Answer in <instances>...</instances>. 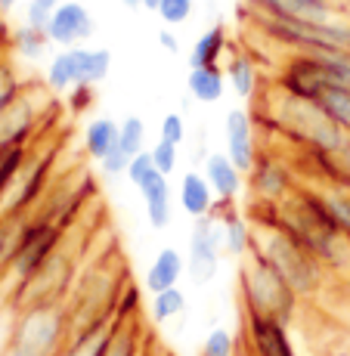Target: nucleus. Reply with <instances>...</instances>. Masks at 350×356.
Wrapping results in <instances>:
<instances>
[{"mask_svg": "<svg viewBox=\"0 0 350 356\" xmlns=\"http://www.w3.org/2000/svg\"><path fill=\"white\" fill-rule=\"evenodd\" d=\"M90 195H93L90 177H68V180L56 183V186L50 183L38 211L44 217H50L53 223H59L63 229H68L74 223V217L81 214V208L90 202Z\"/></svg>", "mask_w": 350, "mask_h": 356, "instance_id": "11", "label": "nucleus"}, {"mask_svg": "<svg viewBox=\"0 0 350 356\" xmlns=\"http://www.w3.org/2000/svg\"><path fill=\"white\" fill-rule=\"evenodd\" d=\"M63 236H65V229L59 227V223H53L50 217L34 211L29 217V223H25L16 257H13L10 270H6V276L13 279V291H19L22 285H29L31 279L38 276L40 266L63 248Z\"/></svg>", "mask_w": 350, "mask_h": 356, "instance_id": "6", "label": "nucleus"}, {"mask_svg": "<svg viewBox=\"0 0 350 356\" xmlns=\"http://www.w3.org/2000/svg\"><path fill=\"white\" fill-rule=\"evenodd\" d=\"M152 161H155V168H159L164 177H170L177 168H180V146L159 140V143L152 146Z\"/></svg>", "mask_w": 350, "mask_h": 356, "instance_id": "39", "label": "nucleus"}, {"mask_svg": "<svg viewBox=\"0 0 350 356\" xmlns=\"http://www.w3.org/2000/svg\"><path fill=\"white\" fill-rule=\"evenodd\" d=\"M230 50V38H226L223 25H211L189 50V68H205V65H221V59Z\"/></svg>", "mask_w": 350, "mask_h": 356, "instance_id": "24", "label": "nucleus"}, {"mask_svg": "<svg viewBox=\"0 0 350 356\" xmlns=\"http://www.w3.org/2000/svg\"><path fill=\"white\" fill-rule=\"evenodd\" d=\"M192 10H196V0H161L159 3V19L168 29H174V25H183L186 19L192 16Z\"/></svg>", "mask_w": 350, "mask_h": 356, "instance_id": "38", "label": "nucleus"}, {"mask_svg": "<svg viewBox=\"0 0 350 356\" xmlns=\"http://www.w3.org/2000/svg\"><path fill=\"white\" fill-rule=\"evenodd\" d=\"M248 6L270 19H301V22H332V0H248Z\"/></svg>", "mask_w": 350, "mask_h": 356, "instance_id": "17", "label": "nucleus"}, {"mask_svg": "<svg viewBox=\"0 0 350 356\" xmlns=\"http://www.w3.org/2000/svg\"><path fill=\"white\" fill-rule=\"evenodd\" d=\"M127 164H130V155H127L121 146H115L112 152H109L106 159L100 161V170H102L106 177H125V174H127Z\"/></svg>", "mask_w": 350, "mask_h": 356, "instance_id": "44", "label": "nucleus"}, {"mask_svg": "<svg viewBox=\"0 0 350 356\" xmlns=\"http://www.w3.org/2000/svg\"><path fill=\"white\" fill-rule=\"evenodd\" d=\"M72 338V316L65 304H38L19 310L6 341V356H59Z\"/></svg>", "mask_w": 350, "mask_h": 356, "instance_id": "5", "label": "nucleus"}, {"mask_svg": "<svg viewBox=\"0 0 350 356\" xmlns=\"http://www.w3.org/2000/svg\"><path fill=\"white\" fill-rule=\"evenodd\" d=\"M140 198L146 204V220L152 229H168L170 227V183L161 170H152L146 180L140 183Z\"/></svg>", "mask_w": 350, "mask_h": 356, "instance_id": "18", "label": "nucleus"}, {"mask_svg": "<svg viewBox=\"0 0 350 356\" xmlns=\"http://www.w3.org/2000/svg\"><path fill=\"white\" fill-rule=\"evenodd\" d=\"M276 220L298 242H304L326 264V270H344L350 264V242L335 223L322 189L294 186L283 202H276Z\"/></svg>", "mask_w": 350, "mask_h": 356, "instance_id": "2", "label": "nucleus"}, {"mask_svg": "<svg viewBox=\"0 0 350 356\" xmlns=\"http://www.w3.org/2000/svg\"><path fill=\"white\" fill-rule=\"evenodd\" d=\"M347 50H350V34H347Z\"/></svg>", "mask_w": 350, "mask_h": 356, "instance_id": "51", "label": "nucleus"}, {"mask_svg": "<svg viewBox=\"0 0 350 356\" xmlns=\"http://www.w3.org/2000/svg\"><path fill=\"white\" fill-rule=\"evenodd\" d=\"M226 84L232 87V93H236L239 99H255L257 97V65L251 56H245V53H232L230 59H226Z\"/></svg>", "mask_w": 350, "mask_h": 356, "instance_id": "26", "label": "nucleus"}, {"mask_svg": "<svg viewBox=\"0 0 350 356\" xmlns=\"http://www.w3.org/2000/svg\"><path fill=\"white\" fill-rule=\"evenodd\" d=\"M149 313H152L155 323H170V319H177V316L186 313V294L180 291V285L152 294V300H149Z\"/></svg>", "mask_w": 350, "mask_h": 356, "instance_id": "31", "label": "nucleus"}, {"mask_svg": "<svg viewBox=\"0 0 350 356\" xmlns=\"http://www.w3.org/2000/svg\"><path fill=\"white\" fill-rule=\"evenodd\" d=\"M127 10H143V0H121Z\"/></svg>", "mask_w": 350, "mask_h": 356, "instance_id": "49", "label": "nucleus"}, {"mask_svg": "<svg viewBox=\"0 0 350 356\" xmlns=\"http://www.w3.org/2000/svg\"><path fill=\"white\" fill-rule=\"evenodd\" d=\"M50 170H53V155H40V159L25 161L19 177L13 180L10 193L0 202V214H34L44 202L47 189H50Z\"/></svg>", "mask_w": 350, "mask_h": 356, "instance_id": "8", "label": "nucleus"}, {"mask_svg": "<svg viewBox=\"0 0 350 356\" xmlns=\"http://www.w3.org/2000/svg\"><path fill=\"white\" fill-rule=\"evenodd\" d=\"M140 300H143V291L136 289V285H125V291H121V298H118V310H115V316L134 319L136 313H140Z\"/></svg>", "mask_w": 350, "mask_h": 356, "instance_id": "43", "label": "nucleus"}, {"mask_svg": "<svg viewBox=\"0 0 350 356\" xmlns=\"http://www.w3.org/2000/svg\"><path fill=\"white\" fill-rule=\"evenodd\" d=\"M317 56L322 59V65H326L332 84L350 87V50H322Z\"/></svg>", "mask_w": 350, "mask_h": 356, "instance_id": "35", "label": "nucleus"}, {"mask_svg": "<svg viewBox=\"0 0 350 356\" xmlns=\"http://www.w3.org/2000/svg\"><path fill=\"white\" fill-rule=\"evenodd\" d=\"M322 195H326V204H328V211H332L338 229L344 232L347 242H350V193L341 189V186H326Z\"/></svg>", "mask_w": 350, "mask_h": 356, "instance_id": "34", "label": "nucleus"}, {"mask_svg": "<svg viewBox=\"0 0 350 356\" xmlns=\"http://www.w3.org/2000/svg\"><path fill=\"white\" fill-rule=\"evenodd\" d=\"M40 118H44V106L34 99V90L25 87L22 97L0 118V146H31V140L38 136Z\"/></svg>", "mask_w": 350, "mask_h": 356, "instance_id": "13", "label": "nucleus"}, {"mask_svg": "<svg viewBox=\"0 0 350 356\" xmlns=\"http://www.w3.org/2000/svg\"><path fill=\"white\" fill-rule=\"evenodd\" d=\"M313 102H317V106L341 130H347V134H350V87H344V84H328Z\"/></svg>", "mask_w": 350, "mask_h": 356, "instance_id": "29", "label": "nucleus"}, {"mask_svg": "<svg viewBox=\"0 0 350 356\" xmlns=\"http://www.w3.org/2000/svg\"><path fill=\"white\" fill-rule=\"evenodd\" d=\"M29 146H0V202L10 193L13 180L19 177V170L29 161Z\"/></svg>", "mask_w": 350, "mask_h": 356, "instance_id": "32", "label": "nucleus"}, {"mask_svg": "<svg viewBox=\"0 0 350 356\" xmlns=\"http://www.w3.org/2000/svg\"><path fill=\"white\" fill-rule=\"evenodd\" d=\"M50 44H53L50 34L29 29V25H22V29H16L10 34V47L16 50V56L25 59V63H38V59H44L47 53H50Z\"/></svg>", "mask_w": 350, "mask_h": 356, "instance_id": "28", "label": "nucleus"}, {"mask_svg": "<svg viewBox=\"0 0 350 356\" xmlns=\"http://www.w3.org/2000/svg\"><path fill=\"white\" fill-rule=\"evenodd\" d=\"M202 174H205V180L211 183L217 198H239V193H242V186H245V174L232 164L230 155H223V152H211L208 159H205Z\"/></svg>", "mask_w": 350, "mask_h": 356, "instance_id": "19", "label": "nucleus"}, {"mask_svg": "<svg viewBox=\"0 0 350 356\" xmlns=\"http://www.w3.org/2000/svg\"><path fill=\"white\" fill-rule=\"evenodd\" d=\"M214 202H217V195H214V189H211V183L205 180V174L186 170V174L180 177V208L186 211L192 220L208 217Z\"/></svg>", "mask_w": 350, "mask_h": 356, "instance_id": "21", "label": "nucleus"}, {"mask_svg": "<svg viewBox=\"0 0 350 356\" xmlns=\"http://www.w3.org/2000/svg\"><path fill=\"white\" fill-rule=\"evenodd\" d=\"M50 19H53L50 6H40V3H31V0H29V6H25V22L22 25H29V29H38V31H47V29H50Z\"/></svg>", "mask_w": 350, "mask_h": 356, "instance_id": "45", "label": "nucleus"}, {"mask_svg": "<svg viewBox=\"0 0 350 356\" xmlns=\"http://www.w3.org/2000/svg\"><path fill=\"white\" fill-rule=\"evenodd\" d=\"M31 214H0V273L10 270Z\"/></svg>", "mask_w": 350, "mask_h": 356, "instance_id": "27", "label": "nucleus"}, {"mask_svg": "<svg viewBox=\"0 0 350 356\" xmlns=\"http://www.w3.org/2000/svg\"><path fill=\"white\" fill-rule=\"evenodd\" d=\"M16 6H19V0H0V13H10Z\"/></svg>", "mask_w": 350, "mask_h": 356, "instance_id": "47", "label": "nucleus"}, {"mask_svg": "<svg viewBox=\"0 0 350 356\" xmlns=\"http://www.w3.org/2000/svg\"><path fill=\"white\" fill-rule=\"evenodd\" d=\"M248 220H251V242H255V248L283 273V279L294 289V294L301 300L319 294L322 285H326V264L276 220V202L251 198Z\"/></svg>", "mask_w": 350, "mask_h": 356, "instance_id": "1", "label": "nucleus"}, {"mask_svg": "<svg viewBox=\"0 0 350 356\" xmlns=\"http://www.w3.org/2000/svg\"><path fill=\"white\" fill-rule=\"evenodd\" d=\"M152 170H159V168H155V161H152V149H146V152H140V155H134V159H130L125 177L134 183V186H140V183L152 174Z\"/></svg>", "mask_w": 350, "mask_h": 356, "instance_id": "42", "label": "nucleus"}, {"mask_svg": "<svg viewBox=\"0 0 350 356\" xmlns=\"http://www.w3.org/2000/svg\"><path fill=\"white\" fill-rule=\"evenodd\" d=\"M118 134H121V121L106 118V115H102V118H93L84 130V152L100 164L115 146H118Z\"/></svg>", "mask_w": 350, "mask_h": 356, "instance_id": "25", "label": "nucleus"}, {"mask_svg": "<svg viewBox=\"0 0 350 356\" xmlns=\"http://www.w3.org/2000/svg\"><path fill=\"white\" fill-rule=\"evenodd\" d=\"M248 186L251 198L257 202H283L298 183H294V170L288 168L285 159L273 152H257L255 168L248 170Z\"/></svg>", "mask_w": 350, "mask_h": 356, "instance_id": "12", "label": "nucleus"}, {"mask_svg": "<svg viewBox=\"0 0 350 356\" xmlns=\"http://www.w3.org/2000/svg\"><path fill=\"white\" fill-rule=\"evenodd\" d=\"M183 273H186V257L177 248H161L146 273V291L159 294L164 289H174V285H180Z\"/></svg>", "mask_w": 350, "mask_h": 356, "instance_id": "20", "label": "nucleus"}, {"mask_svg": "<svg viewBox=\"0 0 350 356\" xmlns=\"http://www.w3.org/2000/svg\"><path fill=\"white\" fill-rule=\"evenodd\" d=\"M118 146L125 149L130 159H134V155H140V152H146V124H143V118H136V115H127V118L121 121Z\"/></svg>", "mask_w": 350, "mask_h": 356, "instance_id": "33", "label": "nucleus"}, {"mask_svg": "<svg viewBox=\"0 0 350 356\" xmlns=\"http://www.w3.org/2000/svg\"><path fill=\"white\" fill-rule=\"evenodd\" d=\"M22 90H25V84L16 78V72L0 63V118L6 115V108H10L13 102L22 97Z\"/></svg>", "mask_w": 350, "mask_h": 356, "instance_id": "37", "label": "nucleus"}, {"mask_svg": "<svg viewBox=\"0 0 350 356\" xmlns=\"http://www.w3.org/2000/svg\"><path fill=\"white\" fill-rule=\"evenodd\" d=\"M242 334L248 356H294L288 325L242 304Z\"/></svg>", "mask_w": 350, "mask_h": 356, "instance_id": "9", "label": "nucleus"}, {"mask_svg": "<svg viewBox=\"0 0 350 356\" xmlns=\"http://www.w3.org/2000/svg\"><path fill=\"white\" fill-rule=\"evenodd\" d=\"M159 140L174 143V146H180V143L186 140V121H183V115H177V112L164 115L161 127H159Z\"/></svg>", "mask_w": 350, "mask_h": 356, "instance_id": "41", "label": "nucleus"}, {"mask_svg": "<svg viewBox=\"0 0 350 356\" xmlns=\"http://www.w3.org/2000/svg\"><path fill=\"white\" fill-rule=\"evenodd\" d=\"M65 97H68V112L72 115H87L96 106V87L93 84H74Z\"/></svg>", "mask_w": 350, "mask_h": 356, "instance_id": "40", "label": "nucleus"}, {"mask_svg": "<svg viewBox=\"0 0 350 356\" xmlns=\"http://www.w3.org/2000/svg\"><path fill=\"white\" fill-rule=\"evenodd\" d=\"M159 44H161V50H164V53H174V56L180 53V40H177V34L170 31L168 25H164V29L159 31Z\"/></svg>", "mask_w": 350, "mask_h": 356, "instance_id": "46", "label": "nucleus"}, {"mask_svg": "<svg viewBox=\"0 0 350 356\" xmlns=\"http://www.w3.org/2000/svg\"><path fill=\"white\" fill-rule=\"evenodd\" d=\"M115 323H118V316L74 332L59 356H106L109 341H112V332H115Z\"/></svg>", "mask_w": 350, "mask_h": 356, "instance_id": "22", "label": "nucleus"}, {"mask_svg": "<svg viewBox=\"0 0 350 356\" xmlns=\"http://www.w3.org/2000/svg\"><path fill=\"white\" fill-rule=\"evenodd\" d=\"M47 34H50V40L56 47H63V50L65 47H81L96 34V22L84 3H78V0H63V3L53 10Z\"/></svg>", "mask_w": 350, "mask_h": 356, "instance_id": "14", "label": "nucleus"}, {"mask_svg": "<svg viewBox=\"0 0 350 356\" xmlns=\"http://www.w3.org/2000/svg\"><path fill=\"white\" fill-rule=\"evenodd\" d=\"M221 254H223V227L217 217H198L189 232V257H186V273L192 282L208 285L221 270Z\"/></svg>", "mask_w": 350, "mask_h": 356, "instance_id": "7", "label": "nucleus"}, {"mask_svg": "<svg viewBox=\"0 0 350 356\" xmlns=\"http://www.w3.org/2000/svg\"><path fill=\"white\" fill-rule=\"evenodd\" d=\"M31 3H40V6H50V10H56L63 0H31Z\"/></svg>", "mask_w": 350, "mask_h": 356, "instance_id": "48", "label": "nucleus"}, {"mask_svg": "<svg viewBox=\"0 0 350 356\" xmlns=\"http://www.w3.org/2000/svg\"><path fill=\"white\" fill-rule=\"evenodd\" d=\"M198 356H236V338L230 328H211L208 338L202 341Z\"/></svg>", "mask_w": 350, "mask_h": 356, "instance_id": "36", "label": "nucleus"}, {"mask_svg": "<svg viewBox=\"0 0 350 356\" xmlns=\"http://www.w3.org/2000/svg\"><path fill=\"white\" fill-rule=\"evenodd\" d=\"M68 74H72V87L74 84H102L112 72V50L106 47H65L63 50Z\"/></svg>", "mask_w": 350, "mask_h": 356, "instance_id": "16", "label": "nucleus"}, {"mask_svg": "<svg viewBox=\"0 0 350 356\" xmlns=\"http://www.w3.org/2000/svg\"><path fill=\"white\" fill-rule=\"evenodd\" d=\"M223 134H226V155L232 159L239 170L248 177V170L257 161V136H255V115L248 108H230L223 121Z\"/></svg>", "mask_w": 350, "mask_h": 356, "instance_id": "15", "label": "nucleus"}, {"mask_svg": "<svg viewBox=\"0 0 350 356\" xmlns=\"http://www.w3.org/2000/svg\"><path fill=\"white\" fill-rule=\"evenodd\" d=\"M189 97L196 102H205V106H214V102L223 99L226 90V74L221 65H205V68H189Z\"/></svg>", "mask_w": 350, "mask_h": 356, "instance_id": "23", "label": "nucleus"}, {"mask_svg": "<svg viewBox=\"0 0 350 356\" xmlns=\"http://www.w3.org/2000/svg\"><path fill=\"white\" fill-rule=\"evenodd\" d=\"M328 84H332V78H328L326 65H322L317 53H292L276 81V87H283L285 93L301 99H317Z\"/></svg>", "mask_w": 350, "mask_h": 356, "instance_id": "10", "label": "nucleus"}, {"mask_svg": "<svg viewBox=\"0 0 350 356\" xmlns=\"http://www.w3.org/2000/svg\"><path fill=\"white\" fill-rule=\"evenodd\" d=\"M159 3H161V0H143V10H159Z\"/></svg>", "mask_w": 350, "mask_h": 356, "instance_id": "50", "label": "nucleus"}, {"mask_svg": "<svg viewBox=\"0 0 350 356\" xmlns=\"http://www.w3.org/2000/svg\"><path fill=\"white\" fill-rule=\"evenodd\" d=\"M140 341H143V332H140V325H136V316L134 319L118 316L106 356H140Z\"/></svg>", "mask_w": 350, "mask_h": 356, "instance_id": "30", "label": "nucleus"}, {"mask_svg": "<svg viewBox=\"0 0 350 356\" xmlns=\"http://www.w3.org/2000/svg\"><path fill=\"white\" fill-rule=\"evenodd\" d=\"M239 294H242L245 307H255L285 325H292L298 316L301 298L283 279V273L255 248V242H251L248 254L239 260Z\"/></svg>", "mask_w": 350, "mask_h": 356, "instance_id": "4", "label": "nucleus"}, {"mask_svg": "<svg viewBox=\"0 0 350 356\" xmlns=\"http://www.w3.org/2000/svg\"><path fill=\"white\" fill-rule=\"evenodd\" d=\"M273 127L292 143H298L304 152H326L335 155L338 149H344L350 140L347 130H341L328 118L326 112L313 99H301L285 93L283 87L273 90Z\"/></svg>", "mask_w": 350, "mask_h": 356, "instance_id": "3", "label": "nucleus"}]
</instances>
